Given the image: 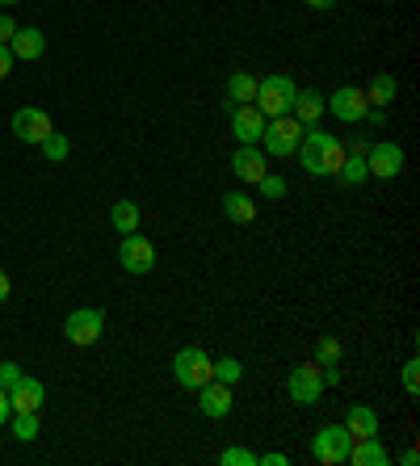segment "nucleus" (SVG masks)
<instances>
[{
  "mask_svg": "<svg viewBox=\"0 0 420 466\" xmlns=\"http://www.w3.org/2000/svg\"><path fill=\"white\" fill-rule=\"evenodd\" d=\"M110 223H113V231L118 236H130V231H139V206L135 202H113V210H110Z\"/></svg>",
  "mask_w": 420,
  "mask_h": 466,
  "instance_id": "23",
  "label": "nucleus"
},
{
  "mask_svg": "<svg viewBox=\"0 0 420 466\" xmlns=\"http://www.w3.org/2000/svg\"><path fill=\"white\" fill-rule=\"evenodd\" d=\"M340 340L337 337H320V345H315V366H337L340 361Z\"/></svg>",
  "mask_w": 420,
  "mask_h": 466,
  "instance_id": "27",
  "label": "nucleus"
},
{
  "mask_svg": "<svg viewBox=\"0 0 420 466\" xmlns=\"http://www.w3.org/2000/svg\"><path fill=\"white\" fill-rule=\"evenodd\" d=\"M366 101H370L374 110H387L391 101H395V76H391V72H378L370 81V89H366Z\"/></svg>",
  "mask_w": 420,
  "mask_h": 466,
  "instance_id": "22",
  "label": "nucleus"
},
{
  "mask_svg": "<svg viewBox=\"0 0 420 466\" xmlns=\"http://www.w3.org/2000/svg\"><path fill=\"white\" fill-rule=\"evenodd\" d=\"M294 81L291 76H282V72H274V76H265V81H257V105L265 118H282V113H291V105H294Z\"/></svg>",
  "mask_w": 420,
  "mask_h": 466,
  "instance_id": "2",
  "label": "nucleus"
},
{
  "mask_svg": "<svg viewBox=\"0 0 420 466\" xmlns=\"http://www.w3.org/2000/svg\"><path fill=\"white\" fill-rule=\"evenodd\" d=\"M13 72V50H9V43H0V81Z\"/></svg>",
  "mask_w": 420,
  "mask_h": 466,
  "instance_id": "33",
  "label": "nucleus"
},
{
  "mask_svg": "<svg viewBox=\"0 0 420 466\" xmlns=\"http://www.w3.org/2000/svg\"><path fill=\"white\" fill-rule=\"evenodd\" d=\"M345 429H349V437H378V412L374 408H366V403H354L349 412H345Z\"/></svg>",
  "mask_w": 420,
  "mask_h": 466,
  "instance_id": "18",
  "label": "nucleus"
},
{
  "mask_svg": "<svg viewBox=\"0 0 420 466\" xmlns=\"http://www.w3.org/2000/svg\"><path fill=\"white\" fill-rule=\"evenodd\" d=\"M214 378L227 383V386H236L244 378V366L236 361V357H219V361H214Z\"/></svg>",
  "mask_w": 420,
  "mask_h": 466,
  "instance_id": "28",
  "label": "nucleus"
},
{
  "mask_svg": "<svg viewBox=\"0 0 420 466\" xmlns=\"http://www.w3.org/2000/svg\"><path fill=\"white\" fill-rule=\"evenodd\" d=\"M404 391L412 395V400L420 395V361L416 357H408V366H404Z\"/></svg>",
  "mask_w": 420,
  "mask_h": 466,
  "instance_id": "31",
  "label": "nucleus"
},
{
  "mask_svg": "<svg viewBox=\"0 0 420 466\" xmlns=\"http://www.w3.org/2000/svg\"><path fill=\"white\" fill-rule=\"evenodd\" d=\"M9 290H13V282H9V274H4V269H0V303H4V299H9Z\"/></svg>",
  "mask_w": 420,
  "mask_h": 466,
  "instance_id": "37",
  "label": "nucleus"
},
{
  "mask_svg": "<svg viewBox=\"0 0 420 466\" xmlns=\"http://www.w3.org/2000/svg\"><path fill=\"white\" fill-rule=\"evenodd\" d=\"M231 173L240 181H261L265 173H269V164H265V151H261V144H240L236 151H231Z\"/></svg>",
  "mask_w": 420,
  "mask_h": 466,
  "instance_id": "12",
  "label": "nucleus"
},
{
  "mask_svg": "<svg viewBox=\"0 0 420 466\" xmlns=\"http://www.w3.org/2000/svg\"><path fill=\"white\" fill-rule=\"evenodd\" d=\"M257 185H261V198H269V202H277V198L286 193V181L277 177V173H265V177H261Z\"/></svg>",
  "mask_w": 420,
  "mask_h": 466,
  "instance_id": "30",
  "label": "nucleus"
},
{
  "mask_svg": "<svg viewBox=\"0 0 420 466\" xmlns=\"http://www.w3.org/2000/svg\"><path fill=\"white\" fill-rule=\"evenodd\" d=\"M383 118H387L383 110H366V122H374V127H383Z\"/></svg>",
  "mask_w": 420,
  "mask_h": 466,
  "instance_id": "39",
  "label": "nucleus"
},
{
  "mask_svg": "<svg viewBox=\"0 0 420 466\" xmlns=\"http://www.w3.org/2000/svg\"><path fill=\"white\" fill-rule=\"evenodd\" d=\"M286 462H291L286 454H261L257 458V466H286Z\"/></svg>",
  "mask_w": 420,
  "mask_h": 466,
  "instance_id": "35",
  "label": "nucleus"
},
{
  "mask_svg": "<svg viewBox=\"0 0 420 466\" xmlns=\"http://www.w3.org/2000/svg\"><path fill=\"white\" fill-rule=\"evenodd\" d=\"M223 214L231 219V223H253L257 219V202L248 198V193H223Z\"/></svg>",
  "mask_w": 420,
  "mask_h": 466,
  "instance_id": "20",
  "label": "nucleus"
},
{
  "mask_svg": "<svg viewBox=\"0 0 420 466\" xmlns=\"http://www.w3.org/2000/svg\"><path fill=\"white\" fill-rule=\"evenodd\" d=\"M323 110L332 113L337 122H362V118H366V110H370V101H366V93H362V89L345 84V89H337L332 97H323Z\"/></svg>",
  "mask_w": 420,
  "mask_h": 466,
  "instance_id": "9",
  "label": "nucleus"
},
{
  "mask_svg": "<svg viewBox=\"0 0 420 466\" xmlns=\"http://www.w3.org/2000/svg\"><path fill=\"white\" fill-rule=\"evenodd\" d=\"M291 113L303 122V127L320 122V118H323V93H315V89H299V93H294Z\"/></svg>",
  "mask_w": 420,
  "mask_h": 466,
  "instance_id": "19",
  "label": "nucleus"
},
{
  "mask_svg": "<svg viewBox=\"0 0 420 466\" xmlns=\"http://www.w3.org/2000/svg\"><path fill=\"white\" fill-rule=\"evenodd\" d=\"M0 4H21V0H0Z\"/></svg>",
  "mask_w": 420,
  "mask_h": 466,
  "instance_id": "41",
  "label": "nucleus"
},
{
  "mask_svg": "<svg viewBox=\"0 0 420 466\" xmlns=\"http://www.w3.org/2000/svg\"><path fill=\"white\" fill-rule=\"evenodd\" d=\"M198 408H202V416L223 420L227 412H231V386L219 383V378H210L206 386H198Z\"/></svg>",
  "mask_w": 420,
  "mask_h": 466,
  "instance_id": "14",
  "label": "nucleus"
},
{
  "mask_svg": "<svg viewBox=\"0 0 420 466\" xmlns=\"http://www.w3.org/2000/svg\"><path fill=\"white\" fill-rule=\"evenodd\" d=\"M227 101H231V105H253V101H257V76L236 72V76L227 81Z\"/></svg>",
  "mask_w": 420,
  "mask_h": 466,
  "instance_id": "21",
  "label": "nucleus"
},
{
  "mask_svg": "<svg viewBox=\"0 0 420 466\" xmlns=\"http://www.w3.org/2000/svg\"><path fill=\"white\" fill-rule=\"evenodd\" d=\"M340 160H345V147H340L328 130H320L315 122L303 127V144H299V164H303V173H311V177H337Z\"/></svg>",
  "mask_w": 420,
  "mask_h": 466,
  "instance_id": "1",
  "label": "nucleus"
},
{
  "mask_svg": "<svg viewBox=\"0 0 420 466\" xmlns=\"http://www.w3.org/2000/svg\"><path fill=\"white\" fill-rule=\"evenodd\" d=\"M173 374H177V383L185 391H198V386H206L214 378V361L202 345H185L177 357H173Z\"/></svg>",
  "mask_w": 420,
  "mask_h": 466,
  "instance_id": "3",
  "label": "nucleus"
},
{
  "mask_svg": "<svg viewBox=\"0 0 420 466\" xmlns=\"http://www.w3.org/2000/svg\"><path fill=\"white\" fill-rule=\"evenodd\" d=\"M261 144H265V156H294L299 144H303V122H299L294 113L269 118V122H265V135H261Z\"/></svg>",
  "mask_w": 420,
  "mask_h": 466,
  "instance_id": "4",
  "label": "nucleus"
},
{
  "mask_svg": "<svg viewBox=\"0 0 420 466\" xmlns=\"http://www.w3.org/2000/svg\"><path fill=\"white\" fill-rule=\"evenodd\" d=\"M349 446H354V437L345 424H323L320 433L311 437V458L323 466H340L349 462Z\"/></svg>",
  "mask_w": 420,
  "mask_h": 466,
  "instance_id": "5",
  "label": "nucleus"
},
{
  "mask_svg": "<svg viewBox=\"0 0 420 466\" xmlns=\"http://www.w3.org/2000/svg\"><path fill=\"white\" fill-rule=\"evenodd\" d=\"M13 34H17V21L9 13H0V43H9Z\"/></svg>",
  "mask_w": 420,
  "mask_h": 466,
  "instance_id": "34",
  "label": "nucleus"
},
{
  "mask_svg": "<svg viewBox=\"0 0 420 466\" xmlns=\"http://www.w3.org/2000/svg\"><path fill=\"white\" fill-rule=\"evenodd\" d=\"M101 328H105V311H101V307H81V311H72L64 320V337L72 340V345L89 349V345L101 340Z\"/></svg>",
  "mask_w": 420,
  "mask_h": 466,
  "instance_id": "6",
  "label": "nucleus"
},
{
  "mask_svg": "<svg viewBox=\"0 0 420 466\" xmlns=\"http://www.w3.org/2000/svg\"><path fill=\"white\" fill-rule=\"evenodd\" d=\"M257 458H261V454L240 450V446H231V450L219 454V462H223V466H257Z\"/></svg>",
  "mask_w": 420,
  "mask_h": 466,
  "instance_id": "29",
  "label": "nucleus"
},
{
  "mask_svg": "<svg viewBox=\"0 0 420 466\" xmlns=\"http://www.w3.org/2000/svg\"><path fill=\"white\" fill-rule=\"evenodd\" d=\"M43 400H47V386L38 383V378H17L13 391H9V403H13V412H38L43 408Z\"/></svg>",
  "mask_w": 420,
  "mask_h": 466,
  "instance_id": "15",
  "label": "nucleus"
},
{
  "mask_svg": "<svg viewBox=\"0 0 420 466\" xmlns=\"http://www.w3.org/2000/svg\"><path fill=\"white\" fill-rule=\"evenodd\" d=\"M286 391H291L294 403H303V408H311V403H320L323 395V374L315 361H303V366H294L291 378H286Z\"/></svg>",
  "mask_w": 420,
  "mask_h": 466,
  "instance_id": "8",
  "label": "nucleus"
},
{
  "mask_svg": "<svg viewBox=\"0 0 420 466\" xmlns=\"http://www.w3.org/2000/svg\"><path fill=\"white\" fill-rule=\"evenodd\" d=\"M400 462H404V466H416L420 454H416V450H404V454H400Z\"/></svg>",
  "mask_w": 420,
  "mask_h": 466,
  "instance_id": "38",
  "label": "nucleus"
},
{
  "mask_svg": "<svg viewBox=\"0 0 420 466\" xmlns=\"http://www.w3.org/2000/svg\"><path fill=\"white\" fill-rule=\"evenodd\" d=\"M366 168H370V177L395 181L404 173V151H400V144H370L366 147Z\"/></svg>",
  "mask_w": 420,
  "mask_h": 466,
  "instance_id": "10",
  "label": "nucleus"
},
{
  "mask_svg": "<svg viewBox=\"0 0 420 466\" xmlns=\"http://www.w3.org/2000/svg\"><path fill=\"white\" fill-rule=\"evenodd\" d=\"M13 416V403H9V391H0V424Z\"/></svg>",
  "mask_w": 420,
  "mask_h": 466,
  "instance_id": "36",
  "label": "nucleus"
},
{
  "mask_svg": "<svg viewBox=\"0 0 420 466\" xmlns=\"http://www.w3.org/2000/svg\"><path fill=\"white\" fill-rule=\"evenodd\" d=\"M13 437L17 441H34L38 437V412H13Z\"/></svg>",
  "mask_w": 420,
  "mask_h": 466,
  "instance_id": "26",
  "label": "nucleus"
},
{
  "mask_svg": "<svg viewBox=\"0 0 420 466\" xmlns=\"http://www.w3.org/2000/svg\"><path fill=\"white\" fill-rule=\"evenodd\" d=\"M349 462L354 466H387L391 454L378 437H357L354 446H349Z\"/></svg>",
  "mask_w": 420,
  "mask_h": 466,
  "instance_id": "17",
  "label": "nucleus"
},
{
  "mask_svg": "<svg viewBox=\"0 0 420 466\" xmlns=\"http://www.w3.org/2000/svg\"><path fill=\"white\" fill-rule=\"evenodd\" d=\"M311 9H332V4H337V0H307Z\"/></svg>",
  "mask_w": 420,
  "mask_h": 466,
  "instance_id": "40",
  "label": "nucleus"
},
{
  "mask_svg": "<svg viewBox=\"0 0 420 466\" xmlns=\"http://www.w3.org/2000/svg\"><path fill=\"white\" fill-rule=\"evenodd\" d=\"M51 130H55V127H51L47 110H34V105H26V110L13 113V135L21 139V144H43Z\"/></svg>",
  "mask_w": 420,
  "mask_h": 466,
  "instance_id": "11",
  "label": "nucleus"
},
{
  "mask_svg": "<svg viewBox=\"0 0 420 466\" xmlns=\"http://www.w3.org/2000/svg\"><path fill=\"white\" fill-rule=\"evenodd\" d=\"M21 366H17V361H0V391H13V383L17 378H21Z\"/></svg>",
  "mask_w": 420,
  "mask_h": 466,
  "instance_id": "32",
  "label": "nucleus"
},
{
  "mask_svg": "<svg viewBox=\"0 0 420 466\" xmlns=\"http://www.w3.org/2000/svg\"><path fill=\"white\" fill-rule=\"evenodd\" d=\"M265 113L257 105H236L231 110V135L240 139V144H261V135H265Z\"/></svg>",
  "mask_w": 420,
  "mask_h": 466,
  "instance_id": "13",
  "label": "nucleus"
},
{
  "mask_svg": "<svg viewBox=\"0 0 420 466\" xmlns=\"http://www.w3.org/2000/svg\"><path fill=\"white\" fill-rule=\"evenodd\" d=\"M9 50H13V59H43L47 34L34 30V26H17V34L9 38Z\"/></svg>",
  "mask_w": 420,
  "mask_h": 466,
  "instance_id": "16",
  "label": "nucleus"
},
{
  "mask_svg": "<svg viewBox=\"0 0 420 466\" xmlns=\"http://www.w3.org/2000/svg\"><path fill=\"white\" fill-rule=\"evenodd\" d=\"M43 156H47L51 164H59V160H67V151H72V144H67V135H59V130H51L47 139H43Z\"/></svg>",
  "mask_w": 420,
  "mask_h": 466,
  "instance_id": "25",
  "label": "nucleus"
},
{
  "mask_svg": "<svg viewBox=\"0 0 420 466\" xmlns=\"http://www.w3.org/2000/svg\"><path fill=\"white\" fill-rule=\"evenodd\" d=\"M337 181L340 185H362V181H370V168H366V156L354 151V156H345L337 168Z\"/></svg>",
  "mask_w": 420,
  "mask_h": 466,
  "instance_id": "24",
  "label": "nucleus"
},
{
  "mask_svg": "<svg viewBox=\"0 0 420 466\" xmlns=\"http://www.w3.org/2000/svg\"><path fill=\"white\" fill-rule=\"evenodd\" d=\"M118 265L127 269V274H152L156 269V244L147 240V236H122L118 244Z\"/></svg>",
  "mask_w": 420,
  "mask_h": 466,
  "instance_id": "7",
  "label": "nucleus"
}]
</instances>
